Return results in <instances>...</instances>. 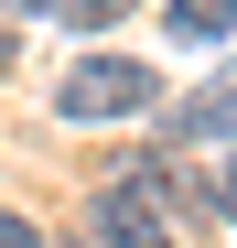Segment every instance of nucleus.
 Returning a JSON list of instances; mask_svg holds the SVG:
<instances>
[{
    "instance_id": "4",
    "label": "nucleus",
    "mask_w": 237,
    "mask_h": 248,
    "mask_svg": "<svg viewBox=\"0 0 237 248\" xmlns=\"http://www.w3.org/2000/svg\"><path fill=\"white\" fill-rule=\"evenodd\" d=\"M162 22H173V44H226L237 0H162Z\"/></svg>"
},
{
    "instance_id": "1",
    "label": "nucleus",
    "mask_w": 237,
    "mask_h": 248,
    "mask_svg": "<svg viewBox=\"0 0 237 248\" xmlns=\"http://www.w3.org/2000/svg\"><path fill=\"white\" fill-rule=\"evenodd\" d=\"M87 237H97V248H173V173L130 162V173L87 205Z\"/></svg>"
},
{
    "instance_id": "5",
    "label": "nucleus",
    "mask_w": 237,
    "mask_h": 248,
    "mask_svg": "<svg viewBox=\"0 0 237 248\" xmlns=\"http://www.w3.org/2000/svg\"><path fill=\"white\" fill-rule=\"evenodd\" d=\"M118 11H140V0H65V22H75V32H97V22H118Z\"/></svg>"
},
{
    "instance_id": "7",
    "label": "nucleus",
    "mask_w": 237,
    "mask_h": 248,
    "mask_svg": "<svg viewBox=\"0 0 237 248\" xmlns=\"http://www.w3.org/2000/svg\"><path fill=\"white\" fill-rule=\"evenodd\" d=\"M216 216L237 227V162H216Z\"/></svg>"
},
{
    "instance_id": "2",
    "label": "nucleus",
    "mask_w": 237,
    "mask_h": 248,
    "mask_svg": "<svg viewBox=\"0 0 237 248\" xmlns=\"http://www.w3.org/2000/svg\"><path fill=\"white\" fill-rule=\"evenodd\" d=\"M151 97H162V76H151L140 54H75V76L54 87V108L87 119V130H97V119H140Z\"/></svg>"
},
{
    "instance_id": "3",
    "label": "nucleus",
    "mask_w": 237,
    "mask_h": 248,
    "mask_svg": "<svg viewBox=\"0 0 237 248\" xmlns=\"http://www.w3.org/2000/svg\"><path fill=\"white\" fill-rule=\"evenodd\" d=\"M173 140H183V151H216V140H237V65H226V76H205L194 97H173Z\"/></svg>"
},
{
    "instance_id": "9",
    "label": "nucleus",
    "mask_w": 237,
    "mask_h": 248,
    "mask_svg": "<svg viewBox=\"0 0 237 248\" xmlns=\"http://www.w3.org/2000/svg\"><path fill=\"white\" fill-rule=\"evenodd\" d=\"M11 11H65V0H11Z\"/></svg>"
},
{
    "instance_id": "8",
    "label": "nucleus",
    "mask_w": 237,
    "mask_h": 248,
    "mask_svg": "<svg viewBox=\"0 0 237 248\" xmlns=\"http://www.w3.org/2000/svg\"><path fill=\"white\" fill-rule=\"evenodd\" d=\"M0 76H11V22H0Z\"/></svg>"
},
{
    "instance_id": "6",
    "label": "nucleus",
    "mask_w": 237,
    "mask_h": 248,
    "mask_svg": "<svg viewBox=\"0 0 237 248\" xmlns=\"http://www.w3.org/2000/svg\"><path fill=\"white\" fill-rule=\"evenodd\" d=\"M0 248H44V227H32V216H11V205H0Z\"/></svg>"
}]
</instances>
